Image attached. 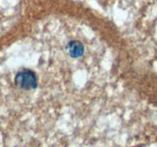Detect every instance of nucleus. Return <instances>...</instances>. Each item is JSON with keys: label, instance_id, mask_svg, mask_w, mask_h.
Wrapping results in <instances>:
<instances>
[{"label": "nucleus", "instance_id": "2", "mask_svg": "<svg viewBox=\"0 0 157 147\" xmlns=\"http://www.w3.org/2000/svg\"><path fill=\"white\" fill-rule=\"evenodd\" d=\"M65 50L70 57L73 58H78L84 53V46L78 40L70 41L65 46Z\"/></svg>", "mask_w": 157, "mask_h": 147}, {"label": "nucleus", "instance_id": "1", "mask_svg": "<svg viewBox=\"0 0 157 147\" xmlns=\"http://www.w3.org/2000/svg\"><path fill=\"white\" fill-rule=\"evenodd\" d=\"M14 83L18 89L32 90L38 87V78L33 70L25 68L17 72Z\"/></svg>", "mask_w": 157, "mask_h": 147}]
</instances>
